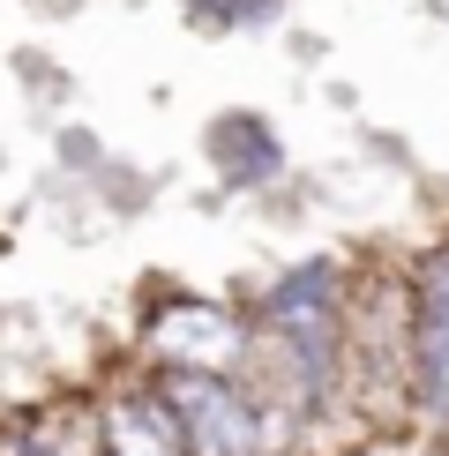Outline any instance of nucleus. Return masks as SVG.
I'll use <instances>...</instances> for the list:
<instances>
[{
	"mask_svg": "<svg viewBox=\"0 0 449 456\" xmlns=\"http://www.w3.org/2000/svg\"><path fill=\"white\" fill-rule=\"evenodd\" d=\"M187 456H262V411L233 374H158Z\"/></svg>",
	"mask_w": 449,
	"mask_h": 456,
	"instance_id": "1",
	"label": "nucleus"
},
{
	"mask_svg": "<svg viewBox=\"0 0 449 456\" xmlns=\"http://www.w3.org/2000/svg\"><path fill=\"white\" fill-rule=\"evenodd\" d=\"M150 359H158V374H240L248 322L217 299H165L150 314Z\"/></svg>",
	"mask_w": 449,
	"mask_h": 456,
	"instance_id": "2",
	"label": "nucleus"
},
{
	"mask_svg": "<svg viewBox=\"0 0 449 456\" xmlns=\"http://www.w3.org/2000/svg\"><path fill=\"white\" fill-rule=\"evenodd\" d=\"M98 442L105 456H187L173 411H165L158 389H120L112 404L98 411Z\"/></svg>",
	"mask_w": 449,
	"mask_h": 456,
	"instance_id": "3",
	"label": "nucleus"
},
{
	"mask_svg": "<svg viewBox=\"0 0 449 456\" xmlns=\"http://www.w3.org/2000/svg\"><path fill=\"white\" fill-rule=\"evenodd\" d=\"M210 158L224 165V180H233V187H255V180L277 173L285 150H277V135L255 120V112H224V120L210 127Z\"/></svg>",
	"mask_w": 449,
	"mask_h": 456,
	"instance_id": "4",
	"label": "nucleus"
},
{
	"mask_svg": "<svg viewBox=\"0 0 449 456\" xmlns=\"http://www.w3.org/2000/svg\"><path fill=\"white\" fill-rule=\"evenodd\" d=\"M15 456H61V449H53V442H45V434H30V442H23V449H15Z\"/></svg>",
	"mask_w": 449,
	"mask_h": 456,
	"instance_id": "5",
	"label": "nucleus"
}]
</instances>
